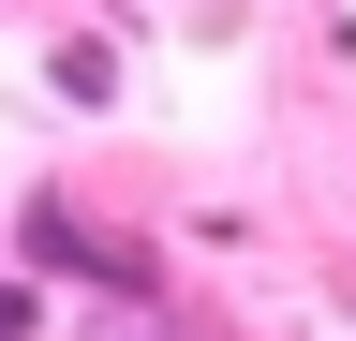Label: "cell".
Instances as JSON below:
<instances>
[{
	"label": "cell",
	"instance_id": "cell-1",
	"mask_svg": "<svg viewBox=\"0 0 356 341\" xmlns=\"http://www.w3.org/2000/svg\"><path fill=\"white\" fill-rule=\"evenodd\" d=\"M15 267H30V282H89L104 312H134V297L163 282V252L119 238L104 208H74V193H15Z\"/></svg>",
	"mask_w": 356,
	"mask_h": 341
},
{
	"label": "cell",
	"instance_id": "cell-2",
	"mask_svg": "<svg viewBox=\"0 0 356 341\" xmlns=\"http://www.w3.org/2000/svg\"><path fill=\"white\" fill-rule=\"evenodd\" d=\"M44 74H60V104H119V45H89V30H60Z\"/></svg>",
	"mask_w": 356,
	"mask_h": 341
},
{
	"label": "cell",
	"instance_id": "cell-3",
	"mask_svg": "<svg viewBox=\"0 0 356 341\" xmlns=\"http://www.w3.org/2000/svg\"><path fill=\"white\" fill-rule=\"evenodd\" d=\"M0 341H60V297H44L30 267H0Z\"/></svg>",
	"mask_w": 356,
	"mask_h": 341
},
{
	"label": "cell",
	"instance_id": "cell-4",
	"mask_svg": "<svg viewBox=\"0 0 356 341\" xmlns=\"http://www.w3.org/2000/svg\"><path fill=\"white\" fill-rule=\"evenodd\" d=\"M104 341H134V326H104Z\"/></svg>",
	"mask_w": 356,
	"mask_h": 341
}]
</instances>
